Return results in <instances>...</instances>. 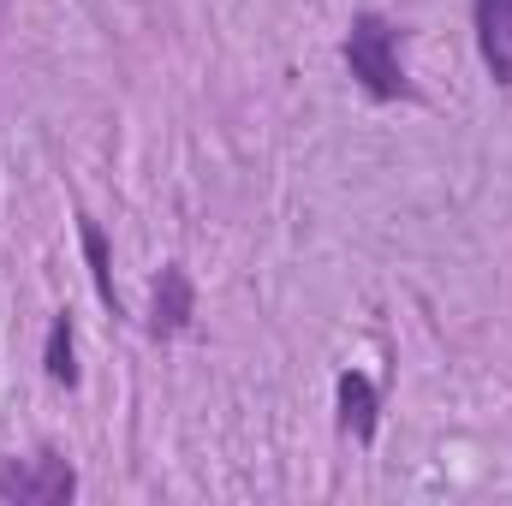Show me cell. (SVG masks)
Segmentation results:
<instances>
[{"instance_id": "277c9868", "label": "cell", "mask_w": 512, "mask_h": 506, "mask_svg": "<svg viewBox=\"0 0 512 506\" xmlns=\"http://www.w3.org/2000/svg\"><path fill=\"white\" fill-rule=\"evenodd\" d=\"M191 322H197V286L185 262H167L155 280V304H149V340H179Z\"/></svg>"}, {"instance_id": "52a82bcc", "label": "cell", "mask_w": 512, "mask_h": 506, "mask_svg": "<svg viewBox=\"0 0 512 506\" xmlns=\"http://www.w3.org/2000/svg\"><path fill=\"white\" fill-rule=\"evenodd\" d=\"M42 376L54 387H78V340H72V310H54L48 316V334H42Z\"/></svg>"}, {"instance_id": "3957f363", "label": "cell", "mask_w": 512, "mask_h": 506, "mask_svg": "<svg viewBox=\"0 0 512 506\" xmlns=\"http://www.w3.org/2000/svg\"><path fill=\"white\" fill-rule=\"evenodd\" d=\"M334 411H340V435L370 447L376 429H382V387L364 376V370H340L334 376Z\"/></svg>"}, {"instance_id": "8992f818", "label": "cell", "mask_w": 512, "mask_h": 506, "mask_svg": "<svg viewBox=\"0 0 512 506\" xmlns=\"http://www.w3.org/2000/svg\"><path fill=\"white\" fill-rule=\"evenodd\" d=\"M78 245H84L90 286H96L102 310H108V316H126V304H120V286H114V245H108V233H102V221H96V215H78Z\"/></svg>"}, {"instance_id": "6da1fadb", "label": "cell", "mask_w": 512, "mask_h": 506, "mask_svg": "<svg viewBox=\"0 0 512 506\" xmlns=\"http://www.w3.org/2000/svg\"><path fill=\"white\" fill-rule=\"evenodd\" d=\"M340 60L352 72V84L370 96V102H411V72H405V30L387 18V12H352L346 24V42H340Z\"/></svg>"}, {"instance_id": "7a4b0ae2", "label": "cell", "mask_w": 512, "mask_h": 506, "mask_svg": "<svg viewBox=\"0 0 512 506\" xmlns=\"http://www.w3.org/2000/svg\"><path fill=\"white\" fill-rule=\"evenodd\" d=\"M78 501V471L54 447H36L30 459H0V506H66Z\"/></svg>"}, {"instance_id": "5b68a950", "label": "cell", "mask_w": 512, "mask_h": 506, "mask_svg": "<svg viewBox=\"0 0 512 506\" xmlns=\"http://www.w3.org/2000/svg\"><path fill=\"white\" fill-rule=\"evenodd\" d=\"M471 30H477L483 72L501 90H512V0H471Z\"/></svg>"}]
</instances>
